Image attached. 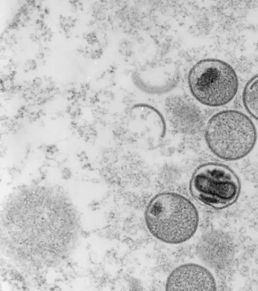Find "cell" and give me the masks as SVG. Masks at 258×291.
Masks as SVG:
<instances>
[{"label": "cell", "instance_id": "6da1fadb", "mask_svg": "<svg viewBox=\"0 0 258 291\" xmlns=\"http://www.w3.org/2000/svg\"><path fill=\"white\" fill-rule=\"evenodd\" d=\"M150 232L159 240L178 244L189 239L198 227L199 216L194 204L184 196L171 191L154 196L145 212Z\"/></svg>", "mask_w": 258, "mask_h": 291}, {"label": "cell", "instance_id": "7a4b0ae2", "mask_svg": "<svg viewBox=\"0 0 258 291\" xmlns=\"http://www.w3.org/2000/svg\"><path fill=\"white\" fill-rule=\"evenodd\" d=\"M257 130L252 120L244 113L229 109L213 114L204 131L211 152L224 161H235L247 156L257 140Z\"/></svg>", "mask_w": 258, "mask_h": 291}, {"label": "cell", "instance_id": "3957f363", "mask_svg": "<svg viewBox=\"0 0 258 291\" xmlns=\"http://www.w3.org/2000/svg\"><path fill=\"white\" fill-rule=\"evenodd\" d=\"M189 90L200 103L219 107L231 102L238 89L236 72L228 63L207 58L196 62L187 76Z\"/></svg>", "mask_w": 258, "mask_h": 291}, {"label": "cell", "instance_id": "277c9868", "mask_svg": "<svg viewBox=\"0 0 258 291\" xmlns=\"http://www.w3.org/2000/svg\"><path fill=\"white\" fill-rule=\"evenodd\" d=\"M240 189V181L236 173L218 162H206L199 166L189 182L192 196L201 204L216 209L232 205L237 200Z\"/></svg>", "mask_w": 258, "mask_h": 291}, {"label": "cell", "instance_id": "5b68a950", "mask_svg": "<svg viewBox=\"0 0 258 291\" xmlns=\"http://www.w3.org/2000/svg\"><path fill=\"white\" fill-rule=\"evenodd\" d=\"M180 79L179 66L171 60L145 64L132 74L135 86L151 95H162L170 92L178 85Z\"/></svg>", "mask_w": 258, "mask_h": 291}, {"label": "cell", "instance_id": "8992f818", "mask_svg": "<svg viewBox=\"0 0 258 291\" xmlns=\"http://www.w3.org/2000/svg\"><path fill=\"white\" fill-rule=\"evenodd\" d=\"M165 287L168 290H215L217 283L208 269L198 264L187 263L171 272Z\"/></svg>", "mask_w": 258, "mask_h": 291}, {"label": "cell", "instance_id": "52a82bcc", "mask_svg": "<svg viewBox=\"0 0 258 291\" xmlns=\"http://www.w3.org/2000/svg\"><path fill=\"white\" fill-rule=\"evenodd\" d=\"M165 107L170 121L179 131L194 133L200 129L202 113L188 99L179 95L170 96L166 101Z\"/></svg>", "mask_w": 258, "mask_h": 291}, {"label": "cell", "instance_id": "ba28073f", "mask_svg": "<svg viewBox=\"0 0 258 291\" xmlns=\"http://www.w3.org/2000/svg\"><path fill=\"white\" fill-rule=\"evenodd\" d=\"M242 100L247 113L258 121V74L252 76L245 84Z\"/></svg>", "mask_w": 258, "mask_h": 291}]
</instances>
